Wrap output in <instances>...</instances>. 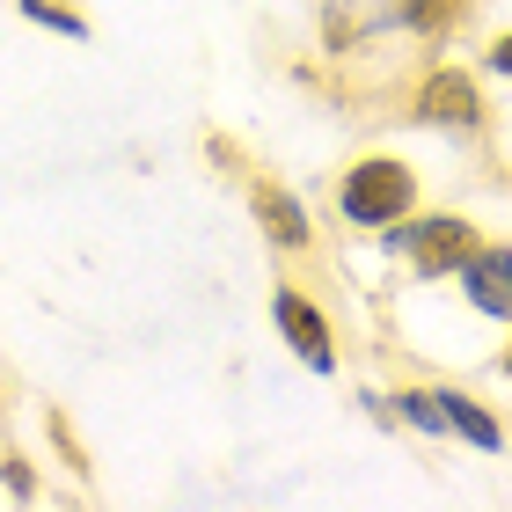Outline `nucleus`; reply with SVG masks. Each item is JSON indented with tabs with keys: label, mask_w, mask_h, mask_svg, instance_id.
<instances>
[{
	"label": "nucleus",
	"mask_w": 512,
	"mask_h": 512,
	"mask_svg": "<svg viewBox=\"0 0 512 512\" xmlns=\"http://www.w3.org/2000/svg\"><path fill=\"white\" fill-rule=\"evenodd\" d=\"M505 374H512V359H505Z\"/></svg>",
	"instance_id": "11"
},
{
	"label": "nucleus",
	"mask_w": 512,
	"mask_h": 512,
	"mask_svg": "<svg viewBox=\"0 0 512 512\" xmlns=\"http://www.w3.org/2000/svg\"><path fill=\"white\" fill-rule=\"evenodd\" d=\"M395 403H403V417H410L417 432H447V403H439V395L410 388V395H395Z\"/></svg>",
	"instance_id": "9"
},
{
	"label": "nucleus",
	"mask_w": 512,
	"mask_h": 512,
	"mask_svg": "<svg viewBox=\"0 0 512 512\" xmlns=\"http://www.w3.org/2000/svg\"><path fill=\"white\" fill-rule=\"evenodd\" d=\"M388 242H395V249H410L425 278L454 271V264H469V227H461V220H417V227H388Z\"/></svg>",
	"instance_id": "2"
},
{
	"label": "nucleus",
	"mask_w": 512,
	"mask_h": 512,
	"mask_svg": "<svg viewBox=\"0 0 512 512\" xmlns=\"http://www.w3.org/2000/svg\"><path fill=\"white\" fill-rule=\"evenodd\" d=\"M256 213H264V227H271V235L286 242V249L308 242V227H300V205H293L286 191H256Z\"/></svg>",
	"instance_id": "6"
},
{
	"label": "nucleus",
	"mask_w": 512,
	"mask_h": 512,
	"mask_svg": "<svg viewBox=\"0 0 512 512\" xmlns=\"http://www.w3.org/2000/svg\"><path fill=\"white\" fill-rule=\"evenodd\" d=\"M271 308H278V330L293 337V352L308 359L315 374H330V366H337V352H330V322H322V315H315V308H308L300 293H278Z\"/></svg>",
	"instance_id": "3"
},
{
	"label": "nucleus",
	"mask_w": 512,
	"mask_h": 512,
	"mask_svg": "<svg viewBox=\"0 0 512 512\" xmlns=\"http://www.w3.org/2000/svg\"><path fill=\"white\" fill-rule=\"evenodd\" d=\"M469 300L483 315H512V256L505 249H483V256H469Z\"/></svg>",
	"instance_id": "4"
},
{
	"label": "nucleus",
	"mask_w": 512,
	"mask_h": 512,
	"mask_svg": "<svg viewBox=\"0 0 512 512\" xmlns=\"http://www.w3.org/2000/svg\"><path fill=\"white\" fill-rule=\"evenodd\" d=\"M425 118L469 132V125H476V88H469V74H432V88H425Z\"/></svg>",
	"instance_id": "5"
},
{
	"label": "nucleus",
	"mask_w": 512,
	"mask_h": 512,
	"mask_svg": "<svg viewBox=\"0 0 512 512\" xmlns=\"http://www.w3.org/2000/svg\"><path fill=\"white\" fill-rule=\"evenodd\" d=\"M22 15L37 22V30H59V37H88V22L74 15V8H59V0H15Z\"/></svg>",
	"instance_id": "8"
},
{
	"label": "nucleus",
	"mask_w": 512,
	"mask_h": 512,
	"mask_svg": "<svg viewBox=\"0 0 512 512\" xmlns=\"http://www.w3.org/2000/svg\"><path fill=\"white\" fill-rule=\"evenodd\" d=\"M403 213H410V169H403V161H359V169L344 176V220L388 227Z\"/></svg>",
	"instance_id": "1"
},
{
	"label": "nucleus",
	"mask_w": 512,
	"mask_h": 512,
	"mask_svg": "<svg viewBox=\"0 0 512 512\" xmlns=\"http://www.w3.org/2000/svg\"><path fill=\"white\" fill-rule=\"evenodd\" d=\"M491 66H498V74H512V37H498V44H491Z\"/></svg>",
	"instance_id": "10"
},
{
	"label": "nucleus",
	"mask_w": 512,
	"mask_h": 512,
	"mask_svg": "<svg viewBox=\"0 0 512 512\" xmlns=\"http://www.w3.org/2000/svg\"><path fill=\"white\" fill-rule=\"evenodd\" d=\"M439 403H447V425H461V439H469V447H498V425L469 403V395H439Z\"/></svg>",
	"instance_id": "7"
}]
</instances>
